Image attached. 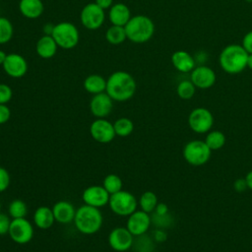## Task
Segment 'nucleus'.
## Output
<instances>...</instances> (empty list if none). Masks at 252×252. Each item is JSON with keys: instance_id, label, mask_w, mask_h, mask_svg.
Masks as SVG:
<instances>
[{"instance_id": "f257e3e1", "label": "nucleus", "mask_w": 252, "mask_h": 252, "mask_svg": "<svg viewBox=\"0 0 252 252\" xmlns=\"http://www.w3.org/2000/svg\"><path fill=\"white\" fill-rule=\"evenodd\" d=\"M137 84L131 74L126 71H115L106 80L105 93L114 101H126L136 93Z\"/></svg>"}, {"instance_id": "f03ea898", "label": "nucleus", "mask_w": 252, "mask_h": 252, "mask_svg": "<svg viewBox=\"0 0 252 252\" xmlns=\"http://www.w3.org/2000/svg\"><path fill=\"white\" fill-rule=\"evenodd\" d=\"M248 53L239 44L225 46L220 54V65L228 74L241 73L247 67Z\"/></svg>"}, {"instance_id": "7ed1b4c3", "label": "nucleus", "mask_w": 252, "mask_h": 252, "mask_svg": "<svg viewBox=\"0 0 252 252\" xmlns=\"http://www.w3.org/2000/svg\"><path fill=\"white\" fill-rule=\"evenodd\" d=\"M102 215L98 208L83 205L76 210L74 222L76 228L83 234H94L102 225Z\"/></svg>"}, {"instance_id": "20e7f679", "label": "nucleus", "mask_w": 252, "mask_h": 252, "mask_svg": "<svg viewBox=\"0 0 252 252\" xmlns=\"http://www.w3.org/2000/svg\"><path fill=\"white\" fill-rule=\"evenodd\" d=\"M127 39L134 43H144L149 41L155 32V24L151 18L145 15L131 17L125 25Z\"/></svg>"}, {"instance_id": "39448f33", "label": "nucleus", "mask_w": 252, "mask_h": 252, "mask_svg": "<svg viewBox=\"0 0 252 252\" xmlns=\"http://www.w3.org/2000/svg\"><path fill=\"white\" fill-rule=\"evenodd\" d=\"M51 35L58 47L62 49H72L76 47L80 39L77 27L70 22H61L54 25Z\"/></svg>"}, {"instance_id": "423d86ee", "label": "nucleus", "mask_w": 252, "mask_h": 252, "mask_svg": "<svg viewBox=\"0 0 252 252\" xmlns=\"http://www.w3.org/2000/svg\"><path fill=\"white\" fill-rule=\"evenodd\" d=\"M108 206L115 215L128 217L136 211L138 201L132 193L125 190H120L110 195Z\"/></svg>"}, {"instance_id": "0eeeda50", "label": "nucleus", "mask_w": 252, "mask_h": 252, "mask_svg": "<svg viewBox=\"0 0 252 252\" xmlns=\"http://www.w3.org/2000/svg\"><path fill=\"white\" fill-rule=\"evenodd\" d=\"M212 150L207 146L205 141L194 140L187 143L183 149L185 160L192 165L199 166L205 164L211 158Z\"/></svg>"}, {"instance_id": "6e6552de", "label": "nucleus", "mask_w": 252, "mask_h": 252, "mask_svg": "<svg viewBox=\"0 0 252 252\" xmlns=\"http://www.w3.org/2000/svg\"><path fill=\"white\" fill-rule=\"evenodd\" d=\"M8 234L15 243L21 245L27 244L33 237V226L26 218L13 219L11 220Z\"/></svg>"}, {"instance_id": "1a4fd4ad", "label": "nucleus", "mask_w": 252, "mask_h": 252, "mask_svg": "<svg viewBox=\"0 0 252 252\" xmlns=\"http://www.w3.org/2000/svg\"><path fill=\"white\" fill-rule=\"evenodd\" d=\"M80 20L86 29L94 31L103 25L105 20V13L104 10L94 2L89 3L82 9Z\"/></svg>"}, {"instance_id": "9d476101", "label": "nucleus", "mask_w": 252, "mask_h": 252, "mask_svg": "<svg viewBox=\"0 0 252 252\" xmlns=\"http://www.w3.org/2000/svg\"><path fill=\"white\" fill-rule=\"evenodd\" d=\"M188 124L191 130L196 133L203 134L209 132L213 127L214 116L209 109L205 107H197L190 112Z\"/></svg>"}, {"instance_id": "9b49d317", "label": "nucleus", "mask_w": 252, "mask_h": 252, "mask_svg": "<svg viewBox=\"0 0 252 252\" xmlns=\"http://www.w3.org/2000/svg\"><path fill=\"white\" fill-rule=\"evenodd\" d=\"M90 133L92 138L100 144L110 143L116 136L113 124L105 118H96L93 121L90 126Z\"/></svg>"}, {"instance_id": "f8f14e48", "label": "nucleus", "mask_w": 252, "mask_h": 252, "mask_svg": "<svg viewBox=\"0 0 252 252\" xmlns=\"http://www.w3.org/2000/svg\"><path fill=\"white\" fill-rule=\"evenodd\" d=\"M133 234L127 227H115L108 235L109 246L117 252H125L133 245Z\"/></svg>"}, {"instance_id": "ddd939ff", "label": "nucleus", "mask_w": 252, "mask_h": 252, "mask_svg": "<svg viewBox=\"0 0 252 252\" xmlns=\"http://www.w3.org/2000/svg\"><path fill=\"white\" fill-rule=\"evenodd\" d=\"M5 73L15 79L22 78L28 72V62L26 58L19 53H9L2 64Z\"/></svg>"}, {"instance_id": "4468645a", "label": "nucleus", "mask_w": 252, "mask_h": 252, "mask_svg": "<svg viewBox=\"0 0 252 252\" xmlns=\"http://www.w3.org/2000/svg\"><path fill=\"white\" fill-rule=\"evenodd\" d=\"M110 194L101 185H91L87 187L82 194V199L86 205L101 208L108 205Z\"/></svg>"}, {"instance_id": "2eb2a0df", "label": "nucleus", "mask_w": 252, "mask_h": 252, "mask_svg": "<svg viewBox=\"0 0 252 252\" xmlns=\"http://www.w3.org/2000/svg\"><path fill=\"white\" fill-rule=\"evenodd\" d=\"M151 225V218L149 213H146L142 210L135 211L130 216H128V220L126 222L127 229L134 235L140 236L143 235L149 229Z\"/></svg>"}, {"instance_id": "dca6fc26", "label": "nucleus", "mask_w": 252, "mask_h": 252, "mask_svg": "<svg viewBox=\"0 0 252 252\" xmlns=\"http://www.w3.org/2000/svg\"><path fill=\"white\" fill-rule=\"evenodd\" d=\"M113 108V99L104 92L94 94L90 101V110L96 118H105Z\"/></svg>"}, {"instance_id": "f3484780", "label": "nucleus", "mask_w": 252, "mask_h": 252, "mask_svg": "<svg viewBox=\"0 0 252 252\" xmlns=\"http://www.w3.org/2000/svg\"><path fill=\"white\" fill-rule=\"evenodd\" d=\"M191 82L196 88L206 90L213 87L216 83V73L208 66H198L191 71Z\"/></svg>"}, {"instance_id": "a211bd4d", "label": "nucleus", "mask_w": 252, "mask_h": 252, "mask_svg": "<svg viewBox=\"0 0 252 252\" xmlns=\"http://www.w3.org/2000/svg\"><path fill=\"white\" fill-rule=\"evenodd\" d=\"M52 212L55 221L63 224L73 221L76 214L74 206L70 202L65 200L56 202L52 207Z\"/></svg>"}, {"instance_id": "6ab92c4d", "label": "nucleus", "mask_w": 252, "mask_h": 252, "mask_svg": "<svg viewBox=\"0 0 252 252\" xmlns=\"http://www.w3.org/2000/svg\"><path fill=\"white\" fill-rule=\"evenodd\" d=\"M131 17V11L124 3H115L109 8L108 19L111 25L125 27Z\"/></svg>"}, {"instance_id": "aec40b11", "label": "nucleus", "mask_w": 252, "mask_h": 252, "mask_svg": "<svg viewBox=\"0 0 252 252\" xmlns=\"http://www.w3.org/2000/svg\"><path fill=\"white\" fill-rule=\"evenodd\" d=\"M58 45L52 35L44 34L38 38L35 44V51L37 55L42 59L52 58L57 51Z\"/></svg>"}, {"instance_id": "412c9836", "label": "nucleus", "mask_w": 252, "mask_h": 252, "mask_svg": "<svg viewBox=\"0 0 252 252\" xmlns=\"http://www.w3.org/2000/svg\"><path fill=\"white\" fill-rule=\"evenodd\" d=\"M171 63L173 67L181 72H191L195 68V60L190 53L184 50H177L171 55Z\"/></svg>"}, {"instance_id": "4be33fe9", "label": "nucleus", "mask_w": 252, "mask_h": 252, "mask_svg": "<svg viewBox=\"0 0 252 252\" xmlns=\"http://www.w3.org/2000/svg\"><path fill=\"white\" fill-rule=\"evenodd\" d=\"M19 10L25 18L33 20L42 15L44 5L41 0H20Z\"/></svg>"}, {"instance_id": "5701e85b", "label": "nucleus", "mask_w": 252, "mask_h": 252, "mask_svg": "<svg viewBox=\"0 0 252 252\" xmlns=\"http://www.w3.org/2000/svg\"><path fill=\"white\" fill-rule=\"evenodd\" d=\"M55 221L52 208L47 206L38 207L33 214V222L40 229L50 228Z\"/></svg>"}, {"instance_id": "b1692460", "label": "nucleus", "mask_w": 252, "mask_h": 252, "mask_svg": "<svg viewBox=\"0 0 252 252\" xmlns=\"http://www.w3.org/2000/svg\"><path fill=\"white\" fill-rule=\"evenodd\" d=\"M83 85L85 90L92 94L104 93L106 90V80L102 76L97 74L89 75L85 79Z\"/></svg>"}, {"instance_id": "393cba45", "label": "nucleus", "mask_w": 252, "mask_h": 252, "mask_svg": "<svg viewBox=\"0 0 252 252\" xmlns=\"http://www.w3.org/2000/svg\"><path fill=\"white\" fill-rule=\"evenodd\" d=\"M105 39L107 40V42L113 45H117L124 42L127 39L125 28L121 26L111 25L105 32Z\"/></svg>"}, {"instance_id": "a878e982", "label": "nucleus", "mask_w": 252, "mask_h": 252, "mask_svg": "<svg viewBox=\"0 0 252 252\" xmlns=\"http://www.w3.org/2000/svg\"><path fill=\"white\" fill-rule=\"evenodd\" d=\"M139 206L142 211L146 213H151L156 210L158 206V197L152 191L144 192L139 199Z\"/></svg>"}, {"instance_id": "bb28decb", "label": "nucleus", "mask_w": 252, "mask_h": 252, "mask_svg": "<svg viewBox=\"0 0 252 252\" xmlns=\"http://www.w3.org/2000/svg\"><path fill=\"white\" fill-rule=\"evenodd\" d=\"M113 127H114V131H115L116 136H119V137H127L134 130L133 121L131 119L127 118V117L118 118L113 123Z\"/></svg>"}, {"instance_id": "cd10ccee", "label": "nucleus", "mask_w": 252, "mask_h": 252, "mask_svg": "<svg viewBox=\"0 0 252 252\" xmlns=\"http://www.w3.org/2000/svg\"><path fill=\"white\" fill-rule=\"evenodd\" d=\"M205 143L207 144V146L212 150V151H216V150H220V148H222L225 144V136L222 132L220 131H211L209 132V134L207 135L206 139H205Z\"/></svg>"}, {"instance_id": "c85d7f7f", "label": "nucleus", "mask_w": 252, "mask_h": 252, "mask_svg": "<svg viewBox=\"0 0 252 252\" xmlns=\"http://www.w3.org/2000/svg\"><path fill=\"white\" fill-rule=\"evenodd\" d=\"M8 212H9V216L12 219L26 218L28 214V206L23 200L15 199L9 204Z\"/></svg>"}, {"instance_id": "c756f323", "label": "nucleus", "mask_w": 252, "mask_h": 252, "mask_svg": "<svg viewBox=\"0 0 252 252\" xmlns=\"http://www.w3.org/2000/svg\"><path fill=\"white\" fill-rule=\"evenodd\" d=\"M102 186L111 195V194H114V193L122 190L123 182L117 174L110 173L103 178Z\"/></svg>"}, {"instance_id": "7c9ffc66", "label": "nucleus", "mask_w": 252, "mask_h": 252, "mask_svg": "<svg viewBox=\"0 0 252 252\" xmlns=\"http://www.w3.org/2000/svg\"><path fill=\"white\" fill-rule=\"evenodd\" d=\"M14 33V28L9 19L0 17V44L9 42Z\"/></svg>"}, {"instance_id": "2f4dec72", "label": "nucleus", "mask_w": 252, "mask_h": 252, "mask_svg": "<svg viewBox=\"0 0 252 252\" xmlns=\"http://www.w3.org/2000/svg\"><path fill=\"white\" fill-rule=\"evenodd\" d=\"M196 92L195 85L191 82V80H184L181 81L176 89V93L178 96L182 99H190L194 96Z\"/></svg>"}, {"instance_id": "473e14b6", "label": "nucleus", "mask_w": 252, "mask_h": 252, "mask_svg": "<svg viewBox=\"0 0 252 252\" xmlns=\"http://www.w3.org/2000/svg\"><path fill=\"white\" fill-rule=\"evenodd\" d=\"M13 96V91L7 84L0 83V104H7Z\"/></svg>"}, {"instance_id": "72a5a7b5", "label": "nucleus", "mask_w": 252, "mask_h": 252, "mask_svg": "<svg viewBox=\"0 0 252 252\" xmlns=\"http://www.w3.org/2000/svg\"><path fill=\"white\" fill-rule=\"evenodd\" d=\"M10 182H11L10 173L5 167L0 166V193L8 189Z\"/></svg>"}, {"instance_id": "f704fd0d", "label": "nucleus", "mask_w": 252, "mask_h": 252, "mask_svg": "<svg viewBox=\"0 0 252 252\" xmlns=\"http://www.w3.org/2000/svg\"><path fill=\"white\" fill-rule=\"evenodd\" d=\"M10 224H11L10 216L0 213V235L8 234Z\"/></svg>"}, {"instance_id": "c9c22d12", "label": "nucleus", "mask_w": 252, "mask_h": 252, "mask_svg": "<svg viewBox=\"0 0 252 252\" xmlns=\"http://www.w3.org/2000/svg\"><path fill=\"white\" fill-rule=\"evenodd\" d=\"M11 117V110L7 104H0V125L5 124Z\"/></svg>"}, {"instance_id": "e433bc0d", "label": "nucleus", "mask_w": 252, "mask_h": 252, "mask_svg": "<svg viewBox=\"0 0 252 252\" xmlns=\"http://www.w3.org/2000/svg\"><path fill=\"white\" fill-rule=\"evenodd\" d=\"M243 48L247 51L248 54L252 53V31L248 32L244 36H243V39H242V44Z\"/></svg>"}, {"instance_id": "4c0bfd02", "label": "nucleus", "mask_w": 252, "mask_h": 252, "mask_svg": "<svg viewBox=\"0 0 252 252\" xmlns=\"http://www.w3.org/2000/svg\"><path fill=\"white\" fill-rule=\"evenodd\" d=\"M247 187V183H246V180L245 178H238L235 182H234V189L237 191V192H242L244 191Z\"/></svg>"}, {"instance_id": "58836bf2", "label": "nucleus", "mask_w": 252, "mask_h": 252, "mask_svg": "<svg viewBox=\"0 0 252 252\" xmlns=\"http://www.w3.org/2000/svg\"><path fill=\"white\" fill-rule=\"evenodd\" d=\"M94 3L105 11L113 5V0H94Z\"/></svg>"}, {"instance_id": "ea45409f", "label": "nucleus", "mask_w": 252, "mask_h": 252, "mask_svg": "<svg viewBox=\"0 0 252 252\" xmlns=\"http://www.w3.org/2000/svg\"><path fill=\"white\" fill-rule=\"evenodd\" d=\"M156 210H157V214H158V215L163 216V215H165V213L167 212V207H166V205H164V204H158Z\"/></svg>"}, {"instance_id": "a19ab883", "label": "nucleus", "mask_w": 252, "mask_h": 252, "mask_svg": "<svg viewBox=\"0 0 252 252\" xmlns=\"http://www.w3.org/2000/svg\"><path fill=\"white\" fill-rule=\"evenodd\" d=\"M53 29H54V25H51L50 23L45 24V25H44V27H43L44 34L51 35V34H52V32H53Z\"/></svg>"}, {"instance_id": "79ce46f5", "label": "nucleus", "mask_w": 252, "mask_h": 252, "mask_svg": "<svg viewBox=\"0 0 252 252\" xmlns=\"http://www.w3.org/2000/svg\"><path fill=\"white\" fill-rule=\"evenodd\" d=\"M245 180H246V183H247V187L252 190V170L249 171V172L246 174Z\"/></svg>"}, {"instance_id": "37998d69", "label": "nucleus", "mask_w": 252, "mask_h": 252, "mask_svg": "<svg viewBox=\"0 0 252 252\" xmlns=\"http://www.w3.org/2000/svg\"><path fill=\"white\" fill-rule=\"evenodd\" d=\"M6 57H7V54L5 53V51H3V50L0 49V65H2V64L4 63Z\"/></svg>"}, {"instance_id": "c03bdc74", "label": "nucleus", "mask_w": 252, "mask_h": 252, "mask_svg": "<svg viewBox=\"0 0 252 252\" xmlns=\"http://www.w3.org/2000/svg\"><path fill=\"white\" fill-rule=\"evenodd\" d=\"M247 67L252 70V53L248 54V57H247Z\"/></svg>"}, {"instance_id": "a18cd8bd", "label": "nucleus", "mask_w": 252, "mask_h": 252, "mask_svg": "<svg viewBox=\"0 0 252 252\" xmlns=\"http://www.w3.org/2000/svg\"><path fill=\"white\" fill-rule=\"evenodd\" d=\"M0 210H1V203H0Z\"/></svg>"}]
</instances>
